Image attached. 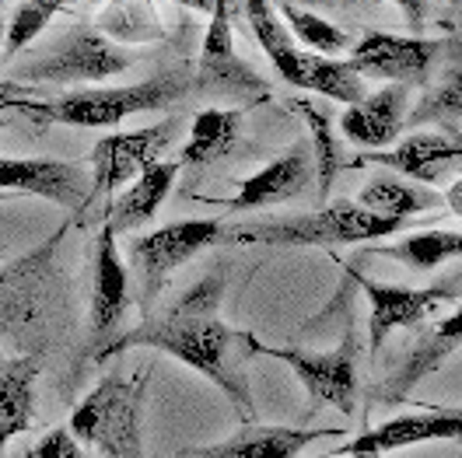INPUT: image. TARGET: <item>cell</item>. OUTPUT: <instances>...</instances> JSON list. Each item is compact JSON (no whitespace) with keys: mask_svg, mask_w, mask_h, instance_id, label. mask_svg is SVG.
Listing matches in <instances>:
<instances>
[{"mask_svg":"<svg viewBox=\"0 0 462 458\" xmlns=\"http://www.w3.org/2000/svg\"><path fill=\"white\" fill-rule=\"evenodd\" d=\"M221 298H225V277L207 273L189 290H182L172 305H165L158 316H147L137 329L113 336L95 353V361H109L116 353L154 346L182 361L186 368L214 381L228 402L238 409L245 424L256 420L253 389H249V364H253V333L231 329L221 318Z\"/></svg>","mask_w":462,"mask_h":458,"instance_id":"obj_1","label":"cell"},{"mask_svg":"<svg viewBox=\"0 0 462 458\" xmlns=\"http://www.w3.org/2000/svg\"><path fill=\"white\" fill-rule=\"evenodd\" d=\"M403 228L396 217H378L365 210L361 203L333 200L312 214H294V217H273V221H253L238 228L221 231V242L231 245H357V242H382L385 234Z\"/></svg>","mask_w":462,"mask_h":458,"instance_id":"obj_2","label":"cell"},{"mask_svg":"<svg viewBox=\"0 0 462 458\" xmlns=\"http://www.w3.org/2000/svg\"><path fill=\"white\" fill-rule=\"evenodd\" d=\"M193 85L186 67L162 70L137 85H116V87H81L60 98H46L39 123H63V126H85V130H106L119 126L123 119L141 113H165Z\"/></svg>","mask_w":462,"mask_h":458,"instance_id":"obj_3","label":"cell"},{"mask_svg":"<svg viewBox=\"0 0 462 458\" xmlns=\"http://www.w3.org/2000/svg\"><path fill=\"white\" fill-rule=\"evenodd\" d=\"M147 371L106 374L78 409L70 413V434L95 448L98 458H144L141 444V402Z\"/></svg>","mask_w":462,"mask_h":458,"instance_id":"obj_4","label":"cell"},{"mask_svg":"<svg viewBox=\"0 0 462 458\" xmlns=\"http://www.w3.org/2000/svg\"><path fill=\"white\" fill-rule=\"evenodd\" d=\"M130 46H116L95 25H70L29 63L11 67V81L25 85H95L134 67Z\"/></svg>","mask_w":462,"mask_h":458,"instance_id":"obj_5","label":"cell"},{"mask_svg":"<svg viewBox=\"0 0 462 458\" xmlns=\"http://www.w3.org/2000/svg\"><path fill=\"white\" fill-rule=\"evenodd\" d=\"M256 357H273L281 364H288L298 374V381L305 385L312 406H333L344 417L357 413V357H361V336L354 333V318L346 325L344 340L329 353H309L301 346H266L253 340Z\"/></svg>","mask_w":462,"mask_h":458,"instance_id":"obj_6","label":"cell"},{"mask_svg":"<svg viewBox=\"0 0 462 458\" xmlns=\"http://www.w3.org/2000/svg\"><path fill=\"white\" fill-rule=\"evenodd\" d=\"M225 221L221 217H193V221H175L158 231L137 234L130 242V259L137 270V284H141V308H151L154 298L165 290L172 270H179L182 262H189L193 256L207 252L210 245L221 242Z\"/></svg>","mask_w":462,"mask_h":458,"instance_id":"obj_7","label":"cell"},{"mask_svg":"<svg viewBox=\"0 0 462 458\" xmlns=\"http://www.w3.org/2000/svg\"><path fill=\"white\" fill-rule=\"evenodd\" d=\"M193 87L210 98H228V102H263L270 98V87L260 74L235 57V39H231V0H210V29L203 35L200 57Z\"/></svg>","mask_w":462,"mask_h":458,"instance_id":"obj_8","label":"cell"},{"mask_svg":"<svg viewBox=\"0 0 462 458\" xmlns=\"http://www.w3.org/2000/svg\"><path fill=\"white\" fill-rule=\"evenodd\" d=\"M175 133H179V119H165L144 130H123V133H109L95 143L91 151V197L88 206L95 200H109L116 197L134 175H141L151 161H162V154L172 147Z\"/></svg>","mask_w":462,"mask_h":458,"instance_id":"obj_9","label":"cell"},{"mask_svg":"<svg viewBox=\"0 0 462 458\" xmlns=\"http://www.w3.org/2000/svg\"><path fill=\"white\" fill-rule=\"evenodd\" d=\"M346 273L361 284V290L368 294L372 301V322H368V350L378 361V350L382 344L396 333V329H413L420 325L428 316H434L441 305H456L459 301V277L445 280L438 287H393V284H378L372 277L357 273L346 266Z\"/></svg>","mask_w":462,"mask_h":458,"instance_id":"obj_10","label":"cell"},{"mask_svg":"<svg viewBox=\"0 0 462 458\" xmlns=\"http://www.w3.org/2000/svg\"><path fill=\"white\" fill-rule=\"evenodd\" d=\"M448 42L441 39H417V35H389V32H368L354 53L346 60V67L361 78H375V81H393V85H428L438 67V60L445 53Z\"/></svg>","mask_w":462,"mask_h":458,"instance_id":"obj_11","label":"cell"},{"mask_svg":"<svg viewBox=\"0 0 462 458\" xmlns=\"http://www.w3.org/2000/svg\"><path fill=\"white\" fill-rule=\"evenodd\" d=\"M60 228L53 238L29 249L22 259L7 262L0 270V340H14L42 316L46 290L53 284V266H57V245L63 242Z\"/></svg>","mask_w":462,"mask_h":458,"instance_id":"obj_12","label":"cell"},{"mask_svg":"<svg viewBox=\"0 0 462 458\" xmlns=\"http://www.w3.org/2000/svg\"><path fill=\"white\" fill-rule=\"evenodd\" d=\"M0 193H32L74 214H85L91 172L81 161L60 158H0Z\"/></svg>","mask_w":462,"mask_h":458,"instance_id":"obj_13","label":"cell"},{"mask_svg":"<svg viewBox=\"0 0 462 458\" xmlns=\"http://www.w3.org/2000/svg\"><path fill=\"white\" fill-rule=\"evenodd\" d=\"M462 161V143L452 133L441 130H413L406 141H400L389 151H372L354 158V165H378V169H393L410 182L420 186H441L445 179L459 172Z\"/></svg>","mask_w":462,"mask_h":458,"instance_id":"obj_14","label":"cell"},{"mask_svg":"<svg viewBox=\"0 0 462 458\" xmlns=\"http://www.w3.org/2000/svg\"><path fill=\"white\" fill-rule=\"evenodd\" d=\"M126 305H130V277L116 249V231L102 224L95 242V287H91V318H88L91 340L98 344L95 353L116 336L119 322L126 316Z\"/></svg>","mask_w":462,"mask_h":458,"instance_id":"obj_15","label":"cell"},{"mask_svg":"<svg viewBox=\"0 0 462 458\" xmlns=\"http://www.w3.org/2000/svg\"><path fill=\"white\" fill-rule=\"evenodd\" d=\"M462 346V318L452 308L441 322H434L428 329H420L413 350L406 353V361L389 374L382 385L375 389V399L382 406H393V402H403L428 374H434L456 350Z\"/></svg>","mask_w":462,"mask_h":458,"instance_id":"obj_16","label":"cell"},{"mask_svg":"<svg viewBox=\"0 0 462 458\" xmlns=\"http://www.w3.org/2000/svg\"><path fill=\"white\" fill-rule=\"evenodd\" d=\"M462 434V409H431V413H406L393 417L378 427L361 430L354 441L337 448V455H357V452H400L420 441H459Z\"/></svg>","mask_w":462,"mask_h":458,"instance_id":"obj_17","label":"cell"},{"mask_svg":"<svg viewBox=\"0 0 462 458\" xmlns=\"http://www.w3.org/2000/svg\"><path fill=\"white\" fill-rule=\"evenodd\" d=\"M312 143H294L288 154H281L277 161H270L266 169L256 175H249L238 186V197L225 200L228 210H260V206H273V203L298 200L301 193H309L312 186Z\"/></svg>","mask_w":462,"mask_h":458,"instance_id":"obj_18","label":"cell"},{"mask_svg":"<svg viewBox=\"0 0 462 458\" xmlns=\"http://www.w3.org/2000/svg\"><path fill=\"white\" fill-rule=\"evenodd\" d=\"M340 427H256L245 424L228 441L186 448L179 458H298L309 444L322 437H340Z\"/></svg>","mask_w":462,"mask_h":458,"instance_id":"obj_19","label":"cell"},{"mask_svg":"<svg viewBox=\"0 0 462 458\" xmlns=\"http://www.w3.org/2000/svg\"><path fill=\"white\" fill-rule=\"evenodd\" d=\"M406 105H410V87L389 85L375 95H365L357 105H346L340 113V130L346 133V141L382 151L400 141V133L406 130Z\"/></svg>","mask_w":462,"mask_h":458,"instance_id":"obj_20","label":"cell"},{"mask_svg":"<svg viewBox=\"0 0 462 458\" xmlns=\"http://www.w3.org/2000/svg\"><path fill=\"white\" fill-rule=\"evenodd\" d=\"M175 175H179V161H151L144 172L134 175L123 193L109 197L106 206V224L119 234V231H137L141 224H147L158 210L165 197L172 193Z\"/></svg>","mask_w":462,"mask_h":458,"instance_id":"obj_21","label":"cell"},{"mask_svg":"<svg viewBox=\"0 0 462 458\" xmlns=\"http://www.w3.org/2000/svg\"><path fill=\"white\" fill-rule=\"evenodd\" d=\"M35 378L39 357H7L0 364V455L11 437L32 427L35 417Z\"/></svg>","mask_w":462,"mask_h":458,"instance_id":"obj_22","label":"cell"},{"mask_svg":"<svg viewBox=\"0 0 462 458\" xmlns=\"http://www.w3.org/2000/svg\"><path fill=\"white\" fill-rule=\"evenodd\" d=\"M95 29L113 39L116 46H151L169 39L165 18L154 0H106Z\"/></svg>","mask_w":462,"mask_h":458,"instance_id":"obj_23","label":"cell"},{"mask_svg":"<svg viewBox=\"0 0 462 458\" xmlns=\"http://www.w3.org/2000/svg\"><path fill=\"white\" fill-rule=\"evenodd\" d=\"M365 210H372L378 217H396L406 221L413 214H424L441 203V197L434 193L431 186H420V182H410L396 172H378L365 182V189L357 193V200Z\"/></svg>","mask_w":462,"mask_h":458,"instance_id":"obj_24","label":"cell"},{"mask_svg":"<svg viewBox=\"0 0 462 458\" xmlns=\"http://www.w3.org/2000/svg\"><path fill=\"white\" fill-rule=\"evenodd\" d=\"M242 7H245V18H249V29L256 35V42L266 50V57L273 63V70L281 74V81L301 87V57H305V50H298L294 35L281 22V14L273 11V4L270 0H242Z\"/></svg>","mask_w":462,"mask_h":458,"instance_id":"obj_25","label":"cell"},{"mask_svg":"<svg viewBox=\"0 0 462 458\" xmlns=\"http://www.w3.org/2000/svg\"><path fill=\"white\" fill-rule=\"evenodd\" d=\"M238 133H242V109H200L193 115L189 141L179 154V165L207 169L221 161L238 143Z\"/></svg>","mask_w":462,"mask_h":458,"instance_id":"obj_26","label":"cell"},{"mask_svg":"<svg viewBox=\"0 0 462 458\" xmlns=\"http://www.w3.org/2000/svg\"><path fill=\"white\" fill-rule=\"evenodd\" d=\"M294 109L301 113L309 133H312V165H316L319 175V193L329 197V189H333V182H337V175L346 161L344 143L333 137V113H329V105L312 102V98H298Z\"/></svg>","mask_w":462,"mask_h":458,"instance_id":"obj_27","label":"cell"},{"mask_svg":"<svg viewBox=\"0 0 462 458\" xmlns=\"http://www.w3.org/2000/svg\"><path fill=\"white\" fill-rule=\"evenodd\" d=\"M301 87L305 91H319L322 98L344 102V105H357L368 91H365V78L354 74L346 67V60H329L319 53H305L301 57Z\"/></svg>","mask_w":462,"mask_h":458,"instance_id":"obj_28","label":"cell"},{"mask_svg":"<svg viewBox=\"0 0 462 458\" xmlns=\"http://www.w3.org/2000/svg\"><path fill=\"white\" fill-rule=\"evenodd\" d=\"M372 252L385 259H396V262H406L413 270H434L448 259H456L462 252V234L459 231H420V234H410V238H400L393 245H382L378 242Z\"/></svg>","mask_w":462,"mask_h":458,"instance_id":"obj_29","label":"cell"},{"mask_svg":"<svg viewBox=\"0 0 462 458\" xmlns=\"http://www.w3.org/2000/svg\"><path fill=\"white\" fill-rule=\"evenodd\" d=\"M273 11L281 14V22L288 25V32L294 35V42H305L312 53H322V57H333L346 50V35L344 29H337L333 22H326L322 14L294 4V0H273Z\"/></svg>","mask_w":462,"mask_h":458,"instance_id":"obj_30","label":"cell"},{"mask_svg":"<svg viewBox=\"0 0 462 458\" xmlns=\"http://www.w3.org/2000/svg\"><path fill=\"white\" fill-rule=\"evenodd\" d=\"M459 115H462V85H459V70H452L441 85H434L431 91L413 105V113L406 115V130L434 126V130H441V133L459 137Z\"/></svg>","mask_w":462,"mask_h":458,"instance_id":"obj_31","label":"cell"},{"mask_svg":"<svg viewBox=\"0 0 462 458\" xmlns=\"http://www.w3.org/2000/svg\"><path fill=\"white\" fill-rule=\"evenodd\" d=\"M74 4H81V0H25L11 14V22L4 25V50H7V57L29 50L32 42L42 35V29L53 25V18H57L60 11L74 7Z\"/></svg>","mask_w":462,"mask_h":458,"instance_id":"obj_32","label":"cell"},{"mask_svg":"<svg viewBox=\"0 0 462 458\" xmlns=\"http://www.w3.org/2000/svg\"><path fill=\"white\" fill-rule=\"evenodd\" d=\"M25 458H88V452L81 448V441L70 434V427L50 430L42 441H35Z\"/></svg>","mask_w":462,"mask_h":458,"instance_id":"obj_33","label":"cell"},{"mask_svg":"<svg viewBox=\"0 0 462 458\" xmlns=\"http://www.w3.org/2000/svg\"><path fill=\"white\" fill-rule=\"evenodd\" d=\"M42 102L35 85H22V81H0V113H22L32 115L39 123V113H42Z\"/></svg>","mask_w":462,"mask_h":458,"instance_id":"obj_34","label":"cell"},{"mask_svg":"<svg viewBox=\"0 0 462 458\" xmlns=\"http://www.w3.org/2000/svg\"><path fill=\"white\" fill-rule=\"evenodd\" d=\"M400 11L406 14V22L413 25V29H420L424 25V0H393Z\"/></svg>","mask_w":462,"mask_h":458,"instance_id":"obj_35","label":"cell"},{"mask_svg":"<svg viewBox=\"0 0 462 458\" xmlns=\"http://www.w3.org/2000/svg\"><path fill=\"white\" fill-rule=\"evenodd\" d=\"M445 200L452 203V210H456V214H462V182L459 179L452 182V189H448V197H445Z\"/></svg>","mask_w":462,"mask_h":458,"instance_id":"obj_36","label":"cell"},{"mask_svg":"<svg viewBox=\"0 0 462 458\" xmlns=\"http://www.w3.org/2000/svg\"><path fill=\"white\" fill-rule=\"evenodd\" d=\"M294 4H312V7H340L344 0H294Z\"/></svg>","mask_w":462,"mask_h":458,"instance_id":"obj_37","label":"cell"},{"mask_svg":"<svg viewBox=\"0 0 462 458\" xmlns=\"http://www.w3.org/2000/svg\"><path fill=\"white\" fill-rule=\"evenodd\" d=\"M182 7H197V11H210V0H175Z\"/></svg>","mask_w":462,"mask_h":458,"instance_id":"obj_38","label":"cell"},{"mask_svg":"<svg viewBox=\"0 0 462 458\" xmlns=\"http://www.w3.org/2000/svg\"><path fill=\"white\" fill-rule=\"evenodd\" d=\"M350 458H382V455H375V452H357V455H350Z\"/></svg>","mask_w":462,"mask_h":458,"instance_id":"obj_39","label":"cell"},{"mask_svg":"<svg viewBox=\"0 0 462 458\" xmlns=\"http://www.w3.org/2000/svg\"><path fill=\"white\" fill-rule=\"evenodd\" d=\"M0 50H4V22H0Z\"/></svg>","mask_w":462,"mask_h":458,"instance_id":"obj_40","label":"cell"},{"mask_svg":"<svg viewBox=\"0 0 462 458\" xmlns=\"http://www.w3.org/2000/svg\"><path fill=\"white\" fill-rule=\"evenodd\" d=\"M448 4H452V7H456V4H459V0H448Z\"/></svg>","mask_w":462,"mask_h":458,"instance_id":"obj_41","label":"cell"},{"mask_svg":"<svg viewBox=\"0 0 462 458\" xmlns=\"http://www.w3.org/2000/svg\"><path fill=\"white\" fill-rule=\"evenodd\" d=\"M0 200H7V197H4V193H0Z\"/></svg>","mask_w":462,"mask_h":458,"instance_id":"obj_42","label":"cell"},{"mask_svg":"<svg viewBox=\"0 0 462 458\" xmlns=\"http://www.w3.org/2000/svg\"><path fill=\"white\" fill-rule=\"evenodd\" d=\"M0 130H4V119H0Z\"/></svg>","mask_w":462,"mask_h":458,"instance_id":"obj_43","label":"cell"}]
</instances>
